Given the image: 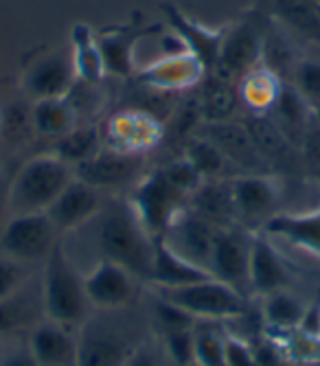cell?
I'll return each instance as SVG.
<instances>
[{
	"mask_svg": "<svg viewBox=\"0 0 320 366\" xmlns=\"http://www.w3.org/2000/svg\"><path fill=\"white\" fill-rule=\"evenodd\" d=\"M290 81L301 92L309 110L316 112L320 108V61L318 59H299Z\"/></svg>",
	"mask_w": 320,
	"mask_h": 366,
	"instance_id": "37",
	"label": "cell"
},
{
	"mask_svg": "<svg viewBox=\"0 0 320 366\" xmlns=\"http://www.w3.org/2000/svg\"><path fill=\"white\" fill-rule=\"evenodd\" d=\"M206 75L209 77L202 79V92L198 97L202 123H219L233 119L239 102L235 81L217 73H206Z\"/></svg>",
	"mask_w": 320,
	"mask_h": 366,
	"instance_id": "28",
	"label": "cell"
},
{
	"mask_svg": "<svg viewBox=\"0 0 320 366\" xmlns=\"http://www.w3.org/2000/svg\"><path fill=\"white\" fill-rule=\"evenodd\" d=\"M57 239L59 235L46 213H24L11 215V219L5 224L0 246L5 254L22 263H31L44 261Z\"/></svg>",
	"mask_w": 320,
	"mask_h": 366,
	"instance_id": "7",
	"label": "cell"
},
{
	"mask_svg": "<svg viewBox=\"0 0 320 366\" xmlns=\"http://www.w3.org/2000/svg\"><path fill=\"white\" fill-rule=\"evenodd\" d=\"M283 36H285V33H281V31H266L264 61H261V66L270 69L281 79H283V73H290V77H292L296 64H299V59L294 57V49L290 46V42H287Z\"/></svg>",
	"mask_w": 320,
	"mask_h": 366,
	"instance_id": "36",
	"label": "cell"
},
{
	"mask_svg": "<svg viewBox=\"0 0 320 366\" xmlns=\"http://www.w3.org/2000/svg\"><path fill=\"white\" fill-rule=\"evenodd\" d=\"M132 349L116 329L88 318L77 334L75 366H123Z\"/></svg>",
	"mask_w": 320,
	"mask_h": 366,
	"instance_id": "15",
	"label": "cell"
},
{
	"mask_svg": "<svg viewBox=\"0 0 320 366\" xmlns=\"http://www.w3.org/2000/svg\"><path fill=\"white\" fill-rule=\"evenodd\" d=\"M248 263H250V235L237 230V226L219 228L209 257V272L237 290L248 298Z\"/></svg>",
	"mask_w": 320,
	"mask_h": 366,
	"instance_id": "9",
	"label": "cell"
},
{
	"mask_svg": "<svg viewBox=\"0 0 320 366\" xmlns=\"http://www.w3.org/2000/svg\"><path fill=\"white\" fill-rule=\"evenodd\" d=\"M237 219L264 226L281 211V184L268 174H244L231 180Z\"/></svg>",
	"mask_w": 320,
	"mask_h": 366,
	"instance_id": "10",
	"label": "cell"
},
{
	"mask_svg": "<svg viewBox=\"0 0 320 366\" xmlns=\"http://www.w3.org/2000/svg\"><path fill=\"white\" fill-rule=\"evenodd\" d=\"M104 149V139L97 125H77L73 127L69 134H64L59 139H55L51 154L57 156L59 160H64L71 167H77V164L90 160L94 154H99Z\"/></svg>",
	"mask_w": 320,
	"mask_h": 366,
	"instance_id": "33",
	"label": "cell"
},
{
	"mask_svg": "<svg viewBox=\"0 0 320 366\" xmlns=\"http://www.w3.org/2000/svg\"><path fill=\"white\" fill-rule=\"evenodd\" d=\"M264 298V307H261V316L264 320L279 331H294L301 329L305 316H307V305L301 301L296 294H292L290 290H276L270 292Z\"/></svg>",
	"mask_w": 320,
	"mask_h": 366,
	"instance_id": "34",
	"label": "cell"
},
{
	"mask_svg": "<svg viewBox=\"0 0 320 366\" xmlns=\"http://www.w3.org/2000/svg\"><path fill=\"white\" fill-rule=\"evenodd\" d=\"M264 38L266 31L254 20H241L226 29L213 73L239 81L250 71L259 69L264 61Z\"/></svg>",
	"mask_w": 320,
	"mask_h": 366,
	"instance_id": "6",
	"label": "cell"
},
{
	"mask_svg": "<svg viewBox=\"0 0 320 366\" xmlns=\"http://www.w3.org/2000/svg\"><path fill=\"white\" fill-rule=\"evenodd\" d=\"M9 211V180L0 174V217Z\"/></svg>",
	"mask_w": 320,
	"mask_h": 366,
	"instance_id": "48",
	"label": "cell"
},
{
	"mask_svg": "<svg viewBox=\"0 0 320 366\" xmlns=\"http://www.w3.org/2000/svg\"><path fill=\"white\" fill-rule=\"evenodd\" d=\"M154 33H160V24L130 22L94 33L106 75L121 79L132 77L136 71V46L143 38L154 36Z\"/></svg>",
	"mask_w": 320,
	"mask_h": 366,
	"instance_id": "11",
	"label": "cell"
},
{
	"mask_svg": "<svg viewBox=\"0 0 320 366\" xmlns=\"http://www.w3.org/2000/svg\"><path fill=\"white\" fill-rule=\"evenodd\" d=\"M261 232H266L268 237H279L320 259V209L307 213L279 211L261 226Z\"/></svg>",
	"mask_w": 320,
	"mask_h": 366,
	"instance_id": "24",
	"label": "cell"
},
{
	"mask_svg": "<svg viewBox=\"0 0 320 366\" xmlns=\"http://www.w3.org/2000/svg\"><path fill=\"white\" fill-rule=\"evenodd\" d=\"M224 357H226V366H259L252 347L235 336L224 338Z\"/></svg>",
	"mask_w": 320,
	"mask_h": 366,
	"instance_id": "44",
	"label": "cell"
},
{
	"mask_svg": "<svg viewBox=\"0 0 320 366\" xmlns=\"http://www.w3.org/2000/svg\"><path fill=\"white\" fill-rule=\"evenodd\" d=\"M106 137L112 149L145 154L163 141V123L147 112L127 108L108 121Z\"/></svg>",
	"mask_w": 320,
	"mask_h": 366,
	"instance_id": "18",
	"label": "cell"
},
{
	"mask_svg": "<svg viewBox=\"0 0 320 366\" xmlns=\"http://www.w3.org/2000/svg\"><path fill=\"white\" fill-rule=\"evenodd\" d=\"M130 204L149 237L160 239L165 237L176 217L189 207V195L169 180L165 169H156L136 182Z\"/></svg>",
	"mask_w": 320,
	"mask_h": 366,
	"instance_id": "4",
	"label": "cell"
},
{
	"mask_svg": "<svg viewBox=\"0 0 320 366\" xmlns=\"http://www.w3.org/2000/svg\"><path fill=\"white\" fill-rule=\"evenodd\" d=\"M299 147L303 149L305 158L309 162H314L316 169H318L320 167V127L318 125H314V127L309 125L307 127V132H305V137H303Z\"/></svg>",
	"mask_w": 320,
	"mask_h": 366,
	"instance_id": "45",
	"label": "cell"
},
{
	"mask_svg": "<svg viewBox=\"0 0 320 366\" xmlns=\"http://www.w3.org/2000/svg\"><path fill=\"white\" fill-rule=\"evenodd\" d=\"M274 18L287 33L320 46V9L311 0H274Z\"/></svg>",
	"mask_w": 320,
	"mask_h": 366,
	"instance_id": "30",
	"label": "cell"
},
{
	"mask_svg": "<svg viewBox=\"0 0 320 366\" xmlns=\"http://www.w3.org/2000/svg\"><path fill=\"white\" fill-rule=\"evenodd\" d=\"M163 169H165V174L169 176V180H171L174 184H178L189 197L194 195V193L200 189V184L204 182L202 174H200L184 156L178 158V160H174V162H169L167 167H163Z\"/></svg>",
	"mask_w": 320,
	"mask_h": 366,
	"instance_id": "41",
	"label": "cell"
},
{
	"mask_svg": "<svg viewBox=\"0 0 320 366\" xmlns=\"http://www.w3.org/2000/svg\"><path fill=\"white\" fill-rule=\"evenodd\" d=\"M73 178L75 172L71 164L53 154L26 160L9 182V213H46Z\"/></svg>",
	"mask_w": 320,
	"mask_h": 366,
	"instance_id": "3",
	"label": "cell"
},
{
	"mask_svg": "<svg viewBox=\"0 0 320 366\" xmlns=\"http://www.w3.org/2000/svg\"><path fill=\"white\" fill-rule=\"evenodd\" d=\"M268 114L294 145H301L299 141H303L309 123L314 121V112L309 110V106L305 104V99L292 81H283L281 92Z\"/></svg>",
	"mask_w": 320,
	"mask_h": 366,
	"instance_id": "26",
	"label": "cell"
},
{
	"mask_svg": "<svg viewBox=\"0 0 320 366\" xmlns=\"http://www.w3.org/2000/svg\"><path fill=\"white\" fill-rule=\"evenodd\" d=\"M196 327L191 329H171V331H163L165 338V353L167 357L176 364V366H194L196 364V336H194Z\"/></svg>",
	"mask_w": 320,
	"mask_h": 366,
	"instance_id": "38",
	"label": "cell"
},
{
	"mask_svg": "<svg viewBox=\"0 0 320 366\" xmlns=\"http://www.w3.org/2000/svg\"><path fill=\"white\" fill-rule=\"evenodd\" d=\"M217 230L219 228H215L213 224H209L204 217H200L198 213H194L186 207L165 232V239L182 257L209 270V257L213 250Z\"/></svg>",
	"mask_w": 320,
	"mask_h": 366,
	"instance_id": "20",
	"label": "cell"
},
{
	"mask_svg": "<svg viewBox=\"0 0 320 366\" xmlns=\"http://www.w3.org/2000/svg\"><path fill=\"white\" fill-rule=\"evenodd\" d=\"M318 338H320V325H318Z\"/></svg>",
	"mask_w": 320,
	"mask_h": 366,
	"instance_id": "52",
	"label": "cell"
},
{
	"mask_svg": "<svg viewBox=\"0 0 320 366\" xmlns=\"http://www.w3.org/2000/svg\"><path fill=\"white\" fill-rule=\"evenodd\" d=\"M194 366H196V364H194Z\"/></svg>",
	"mask_w": 320,
	"mask_h": 366,
	"instance_id": "53",
	"label": "cell"
},
{
	"mask_svg": "<svg viewBox=\"0 0 320 366\" xmlns=\"http://www.w3.org/2000/svg\"><path fill=\"white\" fill-rule=\"evenodd\" d=\"M29 320V307L20 301V292L7 301H0V336L11 334Z\"/></svg>",
	"mask_w": 320,
	"mask_h": 366,
	"instance_id": "42",
	"label": "cell"
},
{
	"mask_svg": "<svg viewBox=\"0 0 320 366\" xmlns=\"http://www.w3.org/2000/svg\"><path fill=\"white\" fill-rule=\"evenodd\" d=\"M84 287L90 307L106 312L123 310L134 301L136 277L123 265L101 259L88 274H84Z\"/></svg>",
	"mask_w": 320,
	"mask_h": 366,
	"instance_id": "13",
	"label": "cell"
},
{
	"mask_svg": "<svg viewBox=\"0 0 320 366\" xmlns=\"http://www.w3.org/2000/svg\"><path fill=\"white\" fill-rule=\"evenodd\" d=\"M160 298V296H158ZM156 318L163 325V331H171V329H191L196 327V318H191L186 312H182L180 307L171 305L165 298H160V303L156 305Z\"/></svg>",
	"mask_w": 320,
	"mask_h": 366,
	"instance_id": "43",
	"label": "cell"
},
{
	"mask_svg": "<svg viewBox=\"0 0 320 366\" xmlns=\"http://www.w3.org/2000/svg\"><path fill=\"white\" fill-rule=\"evenodd\" d=\"M196 366H226L224 357V338L211 329H196Z\"/></svg>",
	"mask_w": 320,
	"mask_h": 366,
	"instance_id": "39",
	"label": "cell"
},
{
	"mask_svg": "<svg viewBox=\"0 0 320 366\" xmlns=\"http://www.w3.org/2000/svg\"><path fill=\"white\" fill-rule=\"evenodd\" d=\"M158 296L196 320H233L248 312L246 296L215 277L182 287L158 290Z\"/></svg>",
	"mask_w": 320,
	"mask_h": 366,
	"instance_id": "5",
	"label": "cell"
},
{
	"mask_svg": "<svg viewBox=\"0 0 320 366\" xmlns=\"http://www.w3.org/2000/svg\"><path fill=\"white\" fill-rule=\"evenodd\" d=\"M196 134L211 141L231 164L246 169V174H266L268 160L254 147L248 129L244 123H237L233 119L219 121V123H200Z\"/></svg>",
	"mask_w": 320,
	"mask_h": 366,
	"instance_id": "14",
	"label": "cell"
},
{
	"mask_svg": "<svg viewBox=\"0 0 320 366\" xmlns=\"http://www.w3.org/2000/svg\"><path fill=\"white\" fill-rule=\"evenodd\" d=\"M71 51H73V61H75V73L77 79L88 81V84H99L106 77L104 69V59L97 46V38H94V31L77 22L71 29Z\"/></svg>",
	"mask_w": 320,
	"mask_h": 366,
	"instance_id": "32",
	"label": "cell"
},
{
	"mask_svg": "<svg viewBox=\"0 0 320 366\" xmlns=\"http://www.w3.org/2000/svg\"><path fill=\"white\" fill-rule=\"evenodd\" d=\"M314 178H316V182H318V187H320V167L316 169V174H314Z\"/></svg>",
	"mask_w": 320,
	"mask_h": 366,
	"instance_id": "50",
	"label": "cell"
},
{
	"mask_svg": "<svg viewBox=\"0 0 320 366\" xmlns=\"http://www.w3.org/2000/svg\"><path fill=\"white\" fill-rule=\"evenodd\" d=\"M171 26V31H176L178 36L182 38L186 51L191 55H196L202 66L206 69V73H213L217 66V57H219V44H221V36L224 31H213L196 20H191L189 16H184L178 7L174 5H163L160 7Z\"/></svg>",
	"mask_w": 320,
	"mask_h": 366,
	"instance_id": "23",
	"label": "cell"
},
{
	"mask_svg": "<svg viewBox=\"0 0 320 366\" xmlns=\"http://www.w3.org/2000/svg\"><path fill=\"white\" fill-rule=\"evenodd\" d=\"M101 209L104 199L99 191L73 178L66 189L55 197V202L46 209V215L55 226L57 235H66V232H73L92 222L101 213Z\"/></svg>",
	"mask_w": 320,
	"mask_h": 366,
	"instance_id": "16",
	"label": "cell"
},
{
	"mask_svg": "<svg viewBox=\"0 0 320 366\" xmlns=\"http://www.w3.org/2000/svg\"><path fill=\"white\" fill-rule=\"evenodd\" d=\"M94 219H99L97 242L104 259L123 265L136 279L149 281L156 239H151L149 232L143 228L132 204L112 199L110 204H104L101 213Z\"/></svg>",
	"mask_w": 320,
	"mask_h": 366,
	"instance_id": "1",
	"label": "cell"
},
{
	"mask_svg": "<svg viewBox=\"0 0 320 366\" xmlns=\"http://www.w3.org/2000/svg\"><path fill=\"white\" fill-rule=\"evenodd\" d=\"M244 127L259 149V154L270 162H292V156L296 152V145L287 139L281 127L272 121L270 114H248L244 121Z\"/></svg>",
	"mask_w": 320,
	"mask_h": 366,
	"instance_id": "27",
	"label": "cell"
},
{
	"mask_svg": "<svg viewBox=\"0 0 320 366\" xmlns=\"http://www.w3.org/2000/svg\"><path fill=\"white\" fill-rule=\"evenodd\" d=\"M283 79L266 66L250 71L237 81V94L248 114H268L281 92Z\"/></svg>",
	"mask_w": 320,
	"mask_h": 366,
	"instance_id": "29",
	"label": "cell"
},
{
	"mask_svg": "<svg viewBox=\"0 0 320 366\" xmlns=\"http://www.w3.org/2000/svg\"><path fill=\"white\" fill-rule=\"evenodd\" d=\"M189 209L204 217L215 228H231L237 222L231 182L204 180L200 189L189 197Z\"/></svg>",
	"mask_w": 320,
	"mask_h": 366,
	"instance_id": "25",
	"label": "cell"
},
{
	"mask_svg": "<svg viewBox=\"0 0 320 366\" xmlns=\"http://www.w3.org/2000/svg\"><path fill=\"white\" fill-rule=\"evenodd\" d=\"M77 81L73 51L69 46L53 49L29 64L22 77L24 92L38 102V99H57L66 97Z\"/></svg>",
	"mask_w": 320,
	"mask_h": 366,
	"instance_id": "8",
	"label": "cell"
},
{
	"mask_svg": "<svg viewBox=\"0 0 320 366\" xmlns=\"http://www.w3.org/2000/svg\"><path fill=\"white\" fill-rule=\"evenodd\" d=\"M206 77V69L202 61L191 53L165 55L158 57L145 69L139 71L136 81L156 90L165 92H184L202 84Z\"/></svg>",
	"mask_w": 320,
	"mask_h": 366,
	"instance_id": "17",
	"label": "cell"
},
{
	"mask_svg": "<svg viewBox=\"0 0 320 366\" xmlns=\"http://www.w3.org/2000/svg\"><path fill=\"white\" fill-rule=\"evenodd\" d=\"M0 366H38L34 353H31L29 345L24 347H16L11 353H7L3 360H0Z\"/></svg>",
	"mask_w": 320,
	"mask_h": 366,
	"instance_id": "46",
	"label": "cell"
},
{
	"mask_svg": "<svg viewBox=\"0 0 320 366\" xmlns=\"http://www.w3.org/2000/svg\"><path fill=\"white\" fill-rule=\"evenodd\" d=\"M26 283V263L0 252V301L22 292Z\"/></svg>",
	"mask_w": 320,
	"mask_h": 366,
	"instance_id": "40",
	"label": "cell"
},
{
	"mask_svg": "<svg viewBox=\"0 0 320 366\" xmlns=\"http://www.w3.org/2000/svg\"><path fill=\"white\" fill-rule=\"evenodd\" d=\"M26 345L38 366H75L77 334L66 325L44 318L31 329Z\"/></svg>",
	"mask_w": 320,
	"mask_h": 366,
	"instance_id": "21",
	"label": "cell"
},
{
	"mask_svg": "<svg viewBox=\"0 0 320 366\" xmlns=\"http://www.w3.org/2000/svg\"><path fill=\"white\" fill-rule=\"evenodd\" d=\"M184 158L202 174L204 180H219L231 167L226 156H224L211 141L198 134L194 139H189V143L184 145Z\"/></svg>",
	"mask_w": 320,
	"mask_h": 366,
	"instance_id": "35",
	"label": "cell"
},
{
	"mask_svg": "<svg viewBox=\"0 0 320 366\" xmlns=\"http://www.w3.org/2000/svg\"><path fill=\"white\" fill-rule=\"evenodd\" d=\"M88 296L84 287V274L75 268L61 242L53 246L44 259L42 274V312L44 318L79 329L88 320Z\"/></svg>",
	"mask_w": 320,
	"mask_h": 366,
	"instance_id": "2",
	"label": "cell"
},
{
	"mask_svg": "<svg viewBox=\"0 0 320 366\" xmlns=\"http://www.w3.org/2000/svg\"><path fill=\"white\" fill-rule=\"evenodd\" d=\"M213 274L202 268V265L189 261L182 257L171 244L160 237L154 242V257H151V270H149V281L158 290H171V287H182L191 285L204 279H211Z\"/></svg>",
	"mask_w": 320,
	"mask_h": 366,
	"instance_id": "22",
	"label": "cell"
},
{
	"mask_svg": "<svg viewBox=\"0 0 320 366\" xmlns=\"http://www.w3.org/2000/svg\"><path fill=\"white\" fill-rule=\"evenodd\" d=\"M290 285V268L281 252L272 246L266 232L250 235V263H248V287L250 294L266 296Z\"/></svg>",
	"mask_w": 320,
	"mask_h": 366,
	"instance_id": "19",
	"label": "cell"
},
{
	"mask_svg": "<svg viewBox=\"0 0 320 366\" xmlns=\"http://www.w3.org/2000/svg\"><path fill=\"white\" fill-rule=\"evenodd\" d=\"M123 366H160V362L156 353L149 351L147 347H134Z\"/></svg>",
	"mask_w": 320,
	"mask_h": 366,
	"instance_id": "47",
	"label": "cell"
},
{
	"mask_svg": "<svg viewBox=\"0 0 320 366\" xmlns=\"http://www.w3.org/2000/svg\"><path fill=\"white\" fill-rule=\"evenodd\" d=\"M314 123H316V125L320 127V108H318V110L314 112Z\"/></svg>",
	"mask_w": 320,
	"mask_h": 366,
	"instance_id": "49",
	"label": "cell"
},
{
	"mask_svg": "<svg viewBox=\"0 0 320 366\" xmlns=\"http://www.w3.org/2000/svg\"><path fill=\"white\" fill-rule=\"evenodd\" d=\"M79 125V119L66 97L57 99H38L31 108V127L40 137L46 139H59L69 134L73 127Z\"/></svg>",
	"mask_w": 320,
	"mask_h": 366,
	"instance_id": "31",
	"label": "cell"
},
{
	"mask_svg": "<svg viewBox=\"0 0 320 366\" xmlns=\"http://www.w3.org/2000/svg\"><path fill=\"white\" fill-rule=\"evenodd\" d=\"M143 154L119 152L112 147H104L90 160L73 167L75 178L94 187V189H119L130 182H139L143 178Z\"/></svg>",
	"mask_w": 320,
	"mask_h": 366,
	"instance_id": "12",
	"label": "cell"
},
{
	"mask_svg": "<svg viewBox=\"0 0 320 366\" xmlns=\"http://www.w3.org/2000/svg\"><path fill=\"white\" fill-rule=\"evenodd\" d=\"M311 3H314V5H316L318 9H320V0H311Z\"/></svg>",
	"mask_w": 320,
	"mask_h": 366,
	"instance_id": "51",
	"label": "cell"
}]
</instances>
